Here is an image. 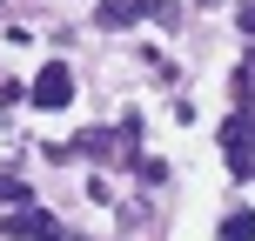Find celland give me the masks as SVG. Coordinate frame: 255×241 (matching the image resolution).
Returning <instances> with one entry per match:
<instances>
[{
    "label": "cell",
    "mask_w": 255,
    "mask_h": 241,
    "mask_svg": "<svg viewBox=\"0 0 255 241\" xmlns=\"http://www.w3.org/2000/svg\"><path fill=\"white\" fill-rule=\"evenodd\" d=\"M222 154H229V174L235 181L255 174V121L249 114H229V127H222Z\"/></svg>",
    "instance_id": "cell-1"
},
{
    "label": "cell",
    "mask_w": 255,
    "mask_h": 241,
    "mask_svg": "<svg viewBox=\"0 0 255 241\" xmlns=\"http://www.w3.org/2000/svg\"><path fill=\"white\" fill-rule=\"evenodd\" d=\"M27 101H34L40 114H61V107L74 101V74H67L61 61H47V67L34 74V87H27Z\"/></svg>",
    "instance_id": "cell-2"
},
{
    "label": "cell",
    "mask_w": 255,
    "mask_h": 241,
    "mask_svg": "<svg viewBox=\"0 0 255 241\" xmlns=\"http://www.w3.org/2000/svg\"><path fill=\"white\" fill-rule=\"evenodd\" d=\"M0 235L7 241H61V228H54V215L47 208H34V201H20L7 221H0Z\"/></svg>",
    "instance_id": "cell-3"
},
{
    "label": "cell",
    "mask_w": 255,
    "mask_h": 241,
    "mask_svg": "<svg viewBox=\"0 0 255 241\" xmlns=\"http://www.w3.org/2000/svg\"><path fill=\"white\" fill-rule=\"evenodd\" d=\"M141 13H148V0H94V27H108V34L134 27Z\"/></svg>",
    "instance_id": "cell-4"
},
{
    "label": "cell",
    "mask_w": 255,
    "mask_h": 241,
    "mask_svg": "<svg viewBox=\"0 0 255 241\" xmlns=\"http://www.w3.org/2000/svg\"><path fill=\"white\" fill-rule=\"evenodd\" d=\"M81 148H88L94 161H115V154H121V134H115V127H88V134H81Z\"/></svg>",
    "instance_id": "cell-5"
},
{
    "label": "cell",
    "mask_w": 255,
    "mask_h": 241,
    "mask_svg": "<svg viewBox=\"0 0 255 241\" xmlns=\"http://www.w3.org/2000/svg\"><path fill=\"white\" fill-rule=\"evenodd\" d=\"M222 241H255V208H229L222 215Z\"/></svg>",
    "instance_id": "cell-6"
},
{
    "label": "cell",
    "mask_w": 255,
    "mask_h": 241,
    "mask_svg": "<svg viewBox=\"0 0 255 241\" xmlns=\"http://www.w3.org/2000/svg\"><path fill=\"white\" fill-rule=\"evenodd\" d=\"M0 201H13V208H20V201H34V188H20L13 174H0Z\"/></svg>",
    "instance_id": "cell-7"
},
{
    "label": "cell",
    "mask_w": 255,
    "mask_h": 241,
    "mask_svg": "<svg viewBox=\"0 0 255 241\" xmlns=\"http://www.w3.org/2000/svg\"><path fill=\"white\" fill-rule=\"evenodd\" d=\"M229 94H235V107H255V80H249V67L235 74V87H229Z\"/></svg>",
    "instance_id": "cell-8"
},
{
    "label": "cell",
    "mask_w": 255,
    "mask_h": 241,
    "mask_svg": "<svg viewBox=\"0 0 255 241\" xmlns=\"http://www.w3.org/2000/svg\"><path fill=\"white\" fill-rule=\"evenodd\" d=\"M235 20H242V34L255 40V0H242V13H235Z\"/></svg>",
    "instance_id": "cell-9"
},
{
    "label": "cell",
    "mask_w": 255,
    "mask_h": 241,
    "mask_svg": "<svg viewBox=\"0 0 255 241\" xmlns=\"http://www.w3.org/2000/svg\"><path fill=\"white\" fill-rule=\"evenodd\" d=\"M249 121H255V114H249Z\"/></svg>",
    "instance_id": "cell-10"
}]
</instances>
